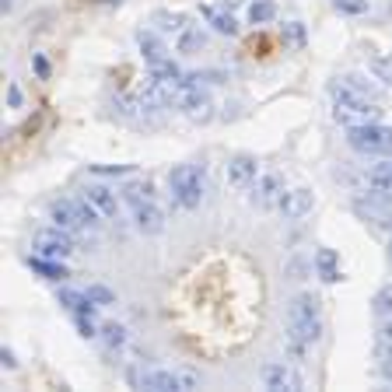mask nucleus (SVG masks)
Here are the masks:
<instances>
[{"mask_svg":"<svg viewBox=\"0 0 392 392\" xmlns=\"http://www.w3.org/2000/svg\"><path fill=\"white\" fill-rule=\"evenodd\" d=\"M287 336H298L305 343H315L322 336V322H319V301L315 294H298L287 308Z\"/></svg>","mask_w":392,"mask_h":392,"instance_id":"obj_1","label":"nucleus"},{"mask_svg":"<svg viewBox=\"0 0 392 392\" xmlns=\"http://www.w3.org/2000/svg\"><path fill=\"white\" fill-rule=\"evenodd\" d=\"M168 189H172V196H175L179 207L196 210L200 200H203V193H207V179H203V172L196 165H175L168 172Z\"/></svg>","mask_w":392,"mask_h":392,"instance_id":"obj_2","label":"nucleus"},{"mask_svg":"<svg viewBox=\"0 0 392 392\" xmlns=\"http://www.w3.org/2000/svg\"><path fill=\"white\" fill-rule=\"evenodd\" d=\"M347 144L354 151H361V154L392 158V126H382L378 119L364 123V126H347Z\"/></svg>","mask_w":392,"mask_h":392,"instance_id":"obj_3","label":"nucleus"},{"mask_svg":"<svg viewBox=\"0 0 392 392\" xmlns=\"http://www.w3.org/2000/svg\"><path fill=\"white\" fill-rule=\"evenodd\" d=\"M284 193H287V189H284V179H280L277 172H266V175H259V179L252 182V203L263 207V210L280 207Z\"/></svg>","mask_w":392,"mask_h":392,"instance_id":"obj_4","label":"nucleus"},{"mask_svg":"<svg viewBox=\"0 0 392 392\" xmlns=\"http://www.w3.org/2000/svg\"><path fill=\"white\" fill-rule=\"evenodd\" d=\"M36 249H39L43 256L64 259V256L74 252V238H71V231H64V228H50V231H39V235H36Z\"/></svg>","mask_w":392,"mask_h":392,"instance_id":"obj_5","label":"nucleus"},{"mask_svg":"<svg viewBox=\"0 0 392 392\" xmlns=\"http://www.w3.org/2000/svg\"><path fill=\"white\" fill-rule=\"evenodd\" d=\"M263 385L266 389H273V392H298V389H305V382H301V375L294 371V368H287V364H266L263 368Z\"/></svg>","mask_w":392,"mask_h":392,"instance_id":"obj_6","label":"nucleus"},{"mask_svg":"<svg viewBox=\"0 0 392 392\" xmlns=\"http://www.w3.org/2000/svg\"><path fill=\"white\" fill-rule=\"evenodd\" d=\"M312 207H315V196H312V189H305V186H301V189H287L277 210H280L287 221H298V217L312 214Z\"/></svg>","mask_w":392,"mask_h":392,"instance_id":"obj_7","label":"nucleus"},{"mask_svg":"<svg viewBox=\"0 0 392 392\" xmlns=\"http://www.w3.org/2000/svg\"><path fill=\"white\" fill-rule=\"evenodd\" d=\"M133 224H137V231H144V235H158V231L165 228V214H161L158 203L137 200V203H133Z\"/></svg>","mask_w":392,"mask_h":392,"instance_id":"obj_8","label":"nucleus"},{"mask_svg":"<svg viewBox=\"0 0 392 392\" xmlns=\"http://www.w3.org/2000/svg\"><path fill=\"white\" fill-rule=\"evenodd\" d=\"M256 179H259V165H256V158H249V154H235V158L228 161V182H231V186L245 189V186H252Z\"/></svg>","mask_w":392,"mask_h":392,"instance_id":"obj_9","label":"nucleus"},{"mask_svg":"<svg viewBox=\"0 0 392 392\" xmlns=\"http://www.w3.org/2000/svg\"><path fill=\"white\" fill-rule=\"evenodd\" d=\"M133 382L140 389H151V392H179V375L175 371H161V368H147V371L133 375Z\"/></svg>","mask_w":392,"mask_h":392,"instance_id":"obj_10","label":"nucleus"},{"mask_svg":"<svg viewBox=\"0 0 392 392\" xmlns=\"http://www.w3.org/2000/svg\"><path fill=\"white\" fill-rule=\"evenodd\" d=\"M50 214H53L57 228H64V231L85 228V217H81V210H78V200H57V203L50 207Z\"/></svg>","mask_w":392,"mask_h":392,"instance_id":"obj_11","label":"nucleus"},{"mask_svg":"<svg viewBox=\"0 0 392 392\" xmlns=\"http://www.w3.org/2000/svg\"><path fill=\"white\" fill-rule=\"evenodd\" d=\"M81 196H85L102 217H116V214H119V200H116V193L106 189V186H88Z\"/></svg>","mask_w":392,"mask_h":392,"instance_id":"obj_12","label":"nucleus"},{"mask_svg":"<svg viewBox=\"0 0 392 392\" xmlns=\"http://www.w3.org/2000/svg\"><path fill=\"white\" fill-rule=\"evenodd\" d=\"M200 15L214 25V32H221V36H238V22L231 18L228 8H224V11H221V8H200Z\"/></svg>","mask_w":392,"mask_h":392,"instance_id":"obj_13","label":"nucleus"},{"mask_svg":"<svg viewBox=\"0 0 392 392\" xmlns=\"http://www.w3.org/2000/svg\"><path fill=\"white\" fill-rule=\"evenodd\" d=\"M203 46H207V36H203L196 25H186V29L175 36V50L186 53V57H189V53H200Z\"/></svg>","mask_w":392,"mask_h":392,"instance_id":"obj_14","label":"nucleus"},{"mask_svg":"<svg viewBox=\"0 0 392 392\" xmlns=\"http://www.w3.org/2000/svg\"><path fill=\"white\" fill-rule=\"evenodd\" d=\"M137 46H140V53H144V60H147V64L168 60V50H165V43H161L154 32H140V36H137Z\"/></svg>","mask_w":392,"mask_h":392,"instance_id":"obj_15","label":"nucleus"},{"mask_svg":"<svg viewBox=\"0 0 392 392\" xmlns=\"http://www.w3.org/2000/svg\"><path fill=\"white\" fill-rule=\"evenodd\" d=\"M151 25H154L158 32H172V36H179V32L186 29V15H179V11H154Z\"/></svg>","mask_w":392,"mask_h":392,"instance_id":"obj_16","label":"nucleus"},{"mask_svg":"<svg viewBox=\"0 0 392 392\" xmlns=\"http://www.w3.org/2000/svg\"><path fill=\"white\" fill-rule=\"evenodd\" d=\"M29 263H32V270L43 273L46 280H67V266H64V263H53V256H36V259H29Z\"/></svg>","mask_w":392,"mask_h":392,"instance_id":"obj_17","label":"nucleus"},{"mask_svg":"<svg viewBox=\"0 0 392 392\" xmlns=\"http://www.w3.org/2000/svg\"><path fill=\"white\" fill-rule=\"evenodd\" d=\"M368 186H371V189H378V193H389V196H392V161L375 165V168H371V175H368Z\"/></svg>","mask_w":392,"mask_h":392,"instance_id":"obj_18","label":"nucleus"},{"mask_svg":"<svg viewBox=\"0 0 392 392\" xmlns=\"http://www.w3.org/2000/svg\"><path fill=\"white\" fill-rule=\"evenodd\" d=\"M347 88H354L357 95H364V99H371V102H382V88H375L371 81H364V78H357V74H343L340 78Z\"/></svg>","mask_w":392,"mask_h":392,"instance_id":"obj_19","label":"nucleus"},{"mask_svg":"<svg viewBox=\"0 0 392 392\" xmlns=\"http://www.w3.org/2000/svg\"><path fill=\"white\" fill-rule=\"evenodd\" d=\"M277 18V4L273 0H256V4H249V22L252 25H266Z\"/></svg>","mask_w":392,"mask_h":392,"instance_id":"obj_20","label":"nucleus"},{"mask_svg":"<svg viewBox=\"0 0 392 392\" xmlns=\"http://www.w3.org/2000/svg\"><path fill=\"white\" fill-rule=\"evenodd\" d=\"M368 67H371V74H375L378 81L392 85V57H389V53H371Z\"/></svg>","mask_w":392,"mask_h":392,"instance_id":"obj_21","label":"nucleus"},{"mask_svg":"<svg viewBox=\"0 0 392 392\" xmlns=\"http://www.w3.org/2000/svg\"><path fill=\"white\" fill-rule=\"evenodd\" d=\"M151 78H154V81H182L186 74H182V71L172 64V57H168V60H158V64H151Z\"/></svg>","mask_w":392,"mask_h":392,"instance_id":"obj_22","label":"nucleus"},{"mask_svg":"<svg viewBox=\"0 0 392 392\" xmlns=\"http://www.w3.org/2000/svg\"><path fill=\"white\" fill-rule=\"evenodd\" d=\"M371 308H375V315H392V287H382V291L375 294Z\"/></svg>","mask_w":392,"mask_h":392,"instance_id":"obj_23","label":"nucleus"},{"mask_svg":"<svg viewBox=\"0 0 392 392\" xmlns=\"http://www.w3.org/2000/svg\"><path fill=\"white\" fill-rule=\"evenodd\" d=\"M102 336H106V343H109V347H123V343H126V329H123V326H116V322L102 326Z\"/></svg>","mask_w":392,"mask_h":392,"instance_id":"obj_24","label":"nucleus"},{"mask_svg":"<svg viewBox=\"0 0 392 392\" xmlns=\"http://www.w3.org/2000/svg\"><path fill=\"white\" fill-rule=\"evenodd\" d=\"M175 375H179V392H193V389H200V375H196L193 368H179Z\"/></svg>","mask_w":392,"mask_h":392,"instance_id":"obj_25","label":"nucleus"},{"mask_svg":"<svg viewBox=\"0 0 392 392\" xmlns=\"http://www.w3.org/2000/svg\"><path fill=\"white\" fill-rule=\"evenodd\" d=\"M333 8L340 15H364L368 11V0H333Z\"/></svg>","mask_w":392,"mask_h":392,"instance_id":"obj_26","label":"nucleus"},{"mask_svg":"<svg viewBox=\"0 0 392 392\" xmlns=\"http://www.w3.org/2000/svg\"><path fill=\"white\" fill-rule=\"evenodd\" d=\"M123 196H126L130 203H137V200H151V182H133V186L123 189Z\"/></svg>","mask_w":392,"mask_h":392,"instance_id":"obj_27","label":"nucleus"},{"mask_svg":"<svg viewBox=\"0 0 392 392\" xmlns=\"http://www.w3.org/2000/svg\"><path fill=\"white\" fill-rule=\"evenodd\" d=\"M85 294H88V298H92L95 305H112V301H116V294H112L109 287H102V284H92V287H88Z\"/></svg>","mask_w":392,"mask_h":392,"instance_id":"obj_28","label":"nucleus"},{"mask_svg":"<svg viewBox=\"0 0 392 392\" xmlns=\"http://www.w3.org/2000/svg\"><path fill=\"white\" fill-rule=\"evenodd\" d=\"M315 263H319V270H322V266H336V252H333V249H319V252H315Z\"/></svg>","mask_w":392,"mask_h":392,"instance_id":"obj_29","label":"nucleus"},{"mask_svg":"<svg viewBox=\"0 0 392 392\" xmlns=\"http://www.w3.org/2000/svg\"><path fill=\"white\" fill-rule=\"evenodd\" d=\"M287 39H291V43H301V39H305V29H301L298 22H291V25H287Z\"/></svg>","mask_w":392,"mask_h":392,"instance_id":"obj_30","label":"nucleus"},{"mask_svg":"<svg viewBox=\"0 0 392 392\" xmlns=\"http://www.w3.org/2000/svg\"><path fill=\"white\" fill-rule=\"evenodd\" d=\"M319 277H322L326 284H336V280H340V270H336V266H322V270H319Z\"/></svg>","mask_w":392,"mask_h":392,"instance_id":"obj_31","label":"nucleus"},{"mask_svg":"<svg viewBox=\"0 0 392 392\" xmlns=\"http://www.w3.org/2000/svg\"><path fill=\"white\" fill-rule=\"evenodd\" d=\"M8 106H11V109H18V106H22V88H15V85L8 88Z\"/></svg>","mask_w":392,"mask_h":392,"instance_id":"obj_32","label":"nucleus"},{"mask_svg":"<svg viewBox=\"0 0 392 392\" xmlns=\"http://www.w3.org/2000/svg\"><path fill=\"white\" fill-rule=\"evenodd\" d=\"M0 364H4V368H18V361H15L11 350H0Z\"/></svg>","mask_w":392,"mask_h":392,"instance_id":"obj_33","label":"nucleus"},{"mask_svg":"<svg viewBox=\"0 0 392 392\" xmlns=\"http://www.w3.org/2000/svg\"><path fill=\"white\" fill-rule=\"evenodd\" d=\"M36 74H39V78H46V74H50V64H46L43 57H36Z\"/></svg>","mask_w":392,"mask_h":392,"instance_id":"obj_34","label":"nucleus"},{"mask_svg":"<svg viewBox=\"0 0 392 392\" xmlns=\"http://www.w3.org/2000/svg\"><path fill=\"white\" fill-rule=\"evenodd\" d=\"M245 0H221V8H228V11H235V8H242Z\"/></svg>","mask_w":392,"mask_h":392,"instance_id":"obj_35","label":"nucleus"},{"mask_svg":"<svg viewBox=\"0 0 392 392\" xmlns=\"http://www.w3.org/2000/svg\"><path fill=\"white\" fill-rule=\"evenodd\" d=\"M389 256H392V245H389Z\"/></svg>","mask_w":392,"mask_h":392,"instance_id":"obj_36","label":"nucleus"}]
</instances>
